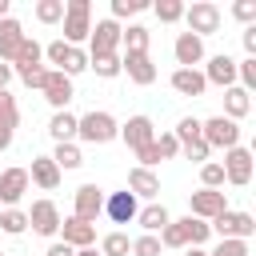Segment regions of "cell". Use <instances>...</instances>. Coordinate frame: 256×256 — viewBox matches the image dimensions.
<instances>
[{"label": "cell", "mask_w": 256, "mask_h": 256, "mask_svg": "<svg viewBox=\"0 0 256 256\" xmlns=\"http://www.w3.org/2000/svg\"><path fill=\"white\" fill-rule=\"evenodd\" d=\"M116 136H120V124H116L108 112L92 108V112L76 116V140H84V144H108V140H116Z\"/></svg>", "instance_id": "cell-1"}, {"label": "cell", "mask_w": 256, "mask_h": 256, "mask_svg": "<svg viewBox=\"0 0 256 256\" xmlns=\"http://www.w3.org/2000/svg\"><path fill=\"white\" fill-rule=\"evenodd\" d=\"M92 32V4L88 0H68L64 4V44L80 48Z\"/></svg>", "instance_id": "cell-2"}, {"label": "cell", "mask_w": 256, "mask_h": 256, "mask_svg": "<svg viewBox=\"0 0 256 256\" xmlns=\"http://www.w3.org/2000/svg\"><path fill=\"white\" fill-rule=\"evenodd\" d=\"M208 228L220 236V240H252L256 236V216L252 212H220L216 220H208Z\"/></svg>", "instance_id": "cell-3"}, {"label": "cell", "mask_w": 256, "mask_h": 256, "mask_svg": "<svg viewBox=\"0 0 256 256\" xmlns=\"http://www.w3.org/2000/svg\"><path fill=\"white\" fill-rule=\"evenodd\" d=\"M200 140L208 144V148H236L240 144V124L236 120H228V116H208V120H200Z\"/></svg>", "instance_id": "cell-4"}, {"label": "cell", "mask_w": 256, "mask_h": 256, "mask_svg": "<svg viewBox=\"0 0 256 256\" xmlns=\"http://www.w3.org/2000/svg\"><path fill=\"white\" fill-rule=\"evenodd\" d=\"M220 20H224V16H220V8H216L212 0H196V4L184 8V24H188V32L200 36V40L212 36V32H220Z\"/></svg>", "instance_id": "cell-5"}, {"label": "cell", "mask_w": 256, "mask_h": 256, "mask_svg": "<svg viewBox=\"0 0 256 256\" xmlns=\"http://www.w3.org/2000/svg\"><path fill=\"white\" fill-rule=\"evenodd\" d=\"M72 216L84 224H96V216H104V188L96 184H80L72 192Z\"/></svg>", "instance_id": "cell-6"}, {"label": "cell", "mask_w": 256, "mask_h": 256, "mask_svg": "<svg viewBox=\"0 0 256 256\" xmlns=\"http://www.w3.org/2000/svg\"><path fill=\"white\" fill-rule=\"evenodd\" d=\"M220 212H228L224 188H200V192L188 196V216H196V220H216Z\"/></svg>", "instance_id": "cell-7"}, {"label": "cell", "mask_w": 256, "mask_h": 256, "mask_svg": "<svg viewBox=\"0 0 256 256\" xmlns=\"http://www.w3.org/2000/svg\"><path fill=\"white\" fill-rule=\"evenodd\" d=\"M120 52V24L108 16V20H96L92 32H88V56H112Z\"/></svg>", "instance_id": "cell-8"}, {"label": "cell", "mask_w": 256, "mask_h": 256, "mask_svg": "<svg viewBox=\"0 0 256 256\" xmlns=\"http://www.w3.org/2000/svg\"><path fill=\"white\" fill-rule=\"evenodd\" d=\"M220 168H224V184L244 188V184L252 180V152L236 144V148H228V152H224V164H220Z\"/></svg>", "instance_id": "cell-9"}, {"label": "cell", "mask_w": 256, "mask_h": 256, "mask_svg": "<svg viewBox=\"0 0 256 256\" xmlns=\"http://www.w3.org/2000/svg\"><path fill=\"white\" fill-rule=\"evenodd\" d=\"M60 208L52 204V200H36L32 208H28V228L36 232V236H56L60 232Z\"/></svg>", "instance_id": "cell-10"}, {"label": "cell", "mask_w": 256, "mask_h": 256, "mask_svg": "<svg viewBox=\"0 0 256 256\" xmlns=\"http://www.w3.org/2000/svg\"><path fill=\"white\" fill-rule=\"evenodd\" d=\"M136 212H140V200L124 188V192H108L104 196V216L112 220V224H132L136 220Z\"/></svg>", "instance_id": "cell-11"}, {"label": "cell", "mask_w": 256, "mask_h": 256, "mask_svg": "<svg viewBox=\"0 0 256 256\" xmlns=\"http://www.w3.org/2000/svg\"><path fill=\"white\" fill-rule=\"evenodd\" d=\"M28 168H4L0 172V204L4 208H16L20 200H24V192H28Z\"/></svg>", "instance_id": "cell-12"}, {"label": "cell", "mask_w": 256, "mask_h": 256, "mask_svg": "<svg viewBox=\"0 0 256 256\" xmlns=\"http://www.w3.org/2000/svg\"><path fill=\"white\" fill-rule=\"evenodd\" d=\"M120 72H124L132 84H140V88H148V84L156 80V64H152V56H148V52L120 56Z\"/></svg>", "instance_id": "cell-13"}, {"label": "cell", "mask_w": 256, "mask_h": 256, "mask_svg": "<svg viewBox=\"0 0 256 256\" xmlns=\"http://www.w3.org/2000/svg\"><path fill=\"white\" fill-rule=\"evenodd\" d=\"M40 92H44V100H48L56 112H64V108H68V100L76 96L72 80H68L64 72H56V68H48V80H44V88H40Z\"/></svg>", "instance_id": "cell-14"}, {"label": "cell", "mask_w": 256, "mask_h": 256, "mask_svg": "<svg viewBox=\"0 0 256 256\" xmlns=\"http://www.w3.org/2000/svg\"><path fill=\"white\" fill-rule=\"evenodd\" d=\"M68 248H92L96 244V224H84V220H76V216H68V220H60V232H56Z\"/></svg>", "instance_id": "cell-15"}, {"label": "cell", "mask_w": 256, "mask_h": 256, "mask_svg": "<svg viewBox=\"0 0 256 256\" xmlns=\"http://www.w3.org/2000/svg\"><path fill=\"white\" fill-rule=\"evenodd\" d=\"M16 124H20V104H16V96L4 88V92H0V152H4V148H12Z\"/></svg>", "instance_id": "cell-16"}, {"label": "cell", "mask_w": 256, "mask_h": 256, "mask_svg": "<svg viewBox=\"0 0 256 256\" xmlns=\"http://www.w3.org/2000/svg\"><path fill=\"white\" fill-rule=\"evenodd\" d=\"M200 76H204V84H220V88H232V84H236V60H232L228 52H216Z\"/></svg>", "instance_id": "cell-17"}, {"label": "cell", "mask_w": 256, "mask_h": 256, "mask_svg": "<svg viewBox=\"0 0 256 256\" xmlns=\"http://www.w3.org/2000/svg\"><path fill=\"white\" fill-rule=\"evenodd\" d=\"M120 140L136 152V148H144V144L156 140V128H152L148 116H128V124H120Z\"/></svg>", "instance_id": "cell-18"}, {"label": "cell", "mask_w": 256, "mask_h": 256, "mask_svg": "<svg viewBox=\"0 0 256 256\" xmlns=\"http://www.w3.org/2000/svg\"><path fill=\"white\" fill-rule=\"evenodd\" d=\"M20 44H24V24L12 20V16H4L0 20V64H12L16 52H20Z\"/></svg>", "instance_id": "cell-19"}, {"label": "cell", "mask_w": 256, "mask_h": 256, "mask_svg": "<svg viewBox=\"0 0 256 256\" xmlns=\"http://www.w3.org/2000/svg\"><path fill=\"white\" fill-rule=\"evenodd\" d=\"M172 56H176V64H180V68H196V64L204 60V40H200V36H192V32H180V36H176V44H172Z\"/></svg>", "instance_id": "cell-20"}, {"label": "cell", "mask_w": 256, "mask_h": 256, "mask_svg": "<svg viewBox=\"0 0 256 256\" xmlns=\"http://www.w3.org/2000/svg\"><path fill=\"white\" fill-rule=\"evenodd\" d=\"M168 84H172V92H176V96H204V92H208V84H204L200 68H176Z\"/></svg>", "instance_id": "cell-21"}, {"label": "cell", "mask_w": 256, "mask_h": 256, "mask_svg": "<svg viewBox=\"0 0 256 256\" xmlns=\"http://www.w3.org/2000/svg\"><path fill=\"white\" fill-rule=\"evenodd\" d=\"M60 168L52 164V156H36L32 160V168H28V180L36 184V188H44V192H52V188H60Z\"/></svg>", "instance_id": "cell-22"}, {"label": "cell", "mask_w": 256, "mask_h": 256, "mask_svg": "<svg viewBox=\"0 0 256 256\" xmlns=\"http://www.w3.org/2000/svg\"><path fill=\"white\" fill-rule=\"evenodd\" d=\"M128 192H132L136 200H152V196L160 192V176H156L152 168H140V164H136V168L128 172Z\"/></svg>", "instance_id": "cell-23"}, {"label": "cell", "mask_w": 256, "mask_h": 256, "mask_svg": "<svg viewBox=\"0 0 256 256\" xmlns=\"http://www.w3.org/2000/svg\"><path fill=\"white\" fill-rule=\"evenodd\" d=\"M248 112H252V92H244L240 84L224 88V112H220V116H228V120H236V124H240Z\"/></svg>", "instance_id": "cell-24"}, {"label": "cell", "mask_w": 256, "mask_h": 256, "mask_svg": "<svg viewBox=\"0 0 256 256\" xmlns=\"http://www.w3.org/2000/svg\"><path fill=\"white\" fill-rule=\"evenodd\" d=\"M168 220H172V216H168V208H164V204H144V208L136 212V224H140L148 236H160Z\"/></svg>", "instance_id": "cell-25"}, {"label": "cell", "mask_w": 256, "mask_h": 256, "mask_svg": "<svg viewBox=\"0 0 256 256\" xmlns=\"http://www.w3.org/2000/svg\"><path fill=\"white\" fill-rule=\"evenodd\" d=\"M48 136L56 140V144H76V116L64 108V112H56L52 120H48Z\"/></svg>", "instance_id": "cell-26"}, {"label": "cell", "mask_w": 256, "mask_h": 256, "mask_svg": "<svg viewBox=\"0 0 256 256\" xmlns=\"http://www.w3.org/2000/svg\"><path fill=\"white\" fill-rule=\"evenodd\" d=\"M148 28L144 24H128V28H120V48H124V56H132V52H148Z\"/></svg>", "instance_id": "cell-27"}, {"label": "cell", "mask_w": 256, "mask_h": 256, "mask_svg": "<svg viewBox=\"0 0 256 256\" xmlns=\"http://www.w3.org/2000/svg\"><path fill=\"white\" fill-rule=\"evenodd\" d=\"M180 224V232H184V244L188 248H204V240L212 236V228H208V220H196V216H184V220H176Z\"/></svg>", "instance_id": "cell-28"}, {"label": "cell", "mask_w": 256, "mask_h": 256, "mask_svg": "<svg viewBox=\"0 0 256 256\" xmlns=\"http://www.w3.org/2000/svg\"><path fill=\"white\" fill-rule=\"evenodd\" d=\"M52 164H56L60 172H72V168H80V164H84V152H80V144H56V152H52Z\"/></svg>", "instance_id": "cell-29"}, {"label": "cell", "mask_w": 256, "mask_h": 256, "mask_svg": "<svg viewBox=\"0 0 256 256\" xmlns=\"http://www.w3.org/2000/svg\"><path fill=\"white\" fill-rule=\"evenodd\" d=\"M0 232L24 236V232H28V212H20V208H0Z\"/></svg>", "instance_id": "cell-30"}, {"label": "cell", "mask_w": 256, "mask_h": 256, "mask_svg": "<svg viewBox=\"0 0 256 256\" xmlns=\"http://www.w3.org/2000/svg\"><path fill=\"white\" fill-rule=\"evenodd\" d=\"M32 64H44V48H40L32 36H24V44H20V52H16V60H12V68H32Z\"/></svg>", "instance_id": "cell-31"}, {"label": "cell", "mask_w": 256, "mask_h": 256, "mask_svg": "<svg viewBox=\"0 0 256 256\" xmlns=\"http://www.w3.org/2000/svg\"><path fill=\"white\" fill-rule=\"evenodd\" d=\"M56 72H64L68 80L80 76V72H88V52H84V48H68V52H64V64H60Z\"/></svg>", "instance_id": "cell-32"}, {"label": "cell", "mask_w": 256, "mask_h": 256, "mask_svg": "<svg viewBox=\"0 0 256 256\" xmlns=\"http://www.w3.org/2000/svg\"><path fill=\"white\" fill-rule=\"evenodd\" d=\"M88 68L100 80H112V76H120V52H112V56H88Z\"/></svg>", "instance_id": "cell-33"}, {"label": "cell", "mask_w": 256, "mask_h": 256, "mask_svg": "<svg viewBox=\"0 0 256 256\" xmlns=\"http://www.w3.org/2000/svg\"><path fill=\"white\" fill-rule=\"evenodd\" d=\"M128 252H132V240L124 232H108L100 240V256H128Z\"/></svg>", "instance_id": "cell-34"}, {"label": "cell", "mask_w": 256, "mask_h": 256, "mask_svg": "<svg viewBox=\"0 0 256 256\" xmlns=\"http://www.w3.org/2000/svg\"><path fill=\"white\" fill-rule=\"evenodd\" d=\"M36 20L40 24H60L64 20V0H36Z\"/></svg>", "instance_id": "cell-35"}, {"label": "cell", "mask_w": 256, "mask_h": 256, "mask_svg": "<svg viewBox=\"0 0 256 256\" xmlns=\"http://www.w3.org/2000/svg\"><path fill=\"white\" fill-rule=\"evenodd\" d=\"M152 12H156L164 24H176V20H184V4H180V0H156V4H152Z\"/></svg>", "instance_id": "cell-36"}, {"label": "cell", "mask_w": 256, "mask_h": 256, "mask_svg": "<svg viewBox=\"0 0 256 256\" xmlns=\"http://www.w3.org/2000/svg\"><path fill=\"white\" fill-rule=\"evenodd\" d=\"M200 188H224V168H220V160L200 164Z\"/></svg>", "instance_id": "cell-37"}, {"label": "cell", "mask_w": 256, "mask_h": 256, "mask_svg": "<svg viewBox=\"0 0 256 256\" xmlns=\"http://www.w3.org/2000/svg\"><path fill=\"white\" fill-rule=\"evenodd\" d=\"M148 4L144 0H112V20L120 24V20H128V16H136V12H144Z\"/></svg>", "instance_id": "cell-38"}, {"label": "cell", "mask_w": 256, "mask_h": 256, "mask_svg": "<svg viewBox=\"0 0 256 256\" xmlns=\"http://www.w3.org/2000/svg\"><path fill=\"white\" fill-rule=\"evenodd\" d=\"M12 72H16L28 88H44V80H48V68H44V64H32V68H12Z\"/></svg>", "instance_id": "cell-39"}, {"label": "cell", "mask_w": 256, "mask_h": 256, "mask_svg": "<svg viewBox=\"0 0 256 256\" xmlns=\"http://www.w3.org/2000/svg\"><path fill=\"white\" fill-rule=\"evenodd\" d=\"M172 136H176V144H188V140H200V120H196V116H184V120L176 124V132H172Z\"/></svg>", "instance_id": "cell-40"}, {"label": "cell", "mask_w": 256, "mask_h": 256, "mask_svg": "<svg viewBox=\"0 0 256 256\" xmlns=\"http://www.w3.org/2000/svg\"><path fill=\"white\" fill-rule=\"evenodd\" d=\"M160 252H164V248H160V236H148V232H144V236L132 240V256H160Z\"/></svg>", "instance_id": "cell-41"}, {"label": "cell", "mask_w": 256, "mask_h": 256, "mask_svg": "<svg viewBox=\"0 0 256 256\" xmlns=\"http://www.w3.org/2000/svg\"><path fill=\"white\" fill-rule=\"evenodd\" d=\"M208 256H252V248H248V240H220Z\"/></svg>", "instance_id": "cell-42"}, {"label": "cell", "mask_w": 256, "mask_h": 256, "mask_svg": "<svg viewBox=\"0 0 256 256\" xmlns=\"http://www.w3.org/2000/svg\"><path fill=\"white\" fill-rule=\"evenodd\" d=\"M180 152H184V160H196V164H208V156H212V148L204 140H188V144H180Z\"/></svg>", "instance_id": "cell-43"}, {"label": "cell", "mask_w": 256, "mask_h": 256, "mask_svg": "<svg viewBox=\"0 0 256 256\" xmlns=\"http://www.w3.org/2000/svg\"><path fill=\"white\" fill-rule=\"evenodd\" d=\"M160 248H188V244H184V232H180L176 220L164 224V232H160Z\"/></svg>", "instance_id": "cell-44"}, {"label": "cell", "mask_w": 256, "mask_h": 256, "mask_svg": "<svg viewBox=\"0 0 256 256\" xmlns=\"http://www.w3.org/2000/svg\"><path fill=\"white\" fill-rule=\"evenodd\" d=\"M152 144H156L160 160H172V156H180V144H176V136H172V132H160V136H156Z\"/></svg>", "instance_id": "cell-45"}, {"label": "cell", "mask_w": 256, "mask_h": 256, "mask_svg": "<svg viewBox=\"0 0 256 256\" xmlns=\"http://www.w3.org/2000/svg\"><path fill=\"white\" fill-rule=\"evenodd\" d=\"M232 16H236L240 24H256V0H236V4H232Z\"/></svg>", "instance_id": "cell-46"}, {"label": "cell", "mask_w": 256, "mask_h": 256, "mask_svg": "<svg viewBox=\"0 0 256 256\" xmlns=\"http://www.w3.org/2000/svg\"><path fill=\"white\" fill-rule=\"evenodd\" d=\"M68 48H72V44H64V40H52V44L44 48V56H48V64H56V68H60V64H64V52H68Z\"/></svg>", "instance_id": "cell-47"}, {"label": "cell", "mask_w": 256, "mask_h": 256, "mask_svg": "<svg viewBox=\"0 0 256 256\" xmlns=\"http://www.w3.org/2000/svg\"><path fill=\"white\" fill-rule=\"evenodd\" d=\"M136 160H140V168H152V164H160V152H156V144H144V148H136Z\"/></svg>", "instance_id": "cell-48"}, {"label": "cell", "mask_w": 256, "mask_h": 256, "mask_svg": "<svg viewBox=\"0 0 256 256\" xmlns=\"http://www.w3.org/2000/svg\"><path fill=\"white\" fill-rule=\"evenodd\" d=\"M240 40H244V52H248V56H256V24H248Z\"/></svg>", "instance_id": "cell-49"}, {"label": "cell", "mask_w": 256, "mask_h": 256, "mask_svg": "<svg viewBox=\"0 0 256 256\" xmlns=\"http://www.w3.org/2000/svg\"><path fill=\"white\" fill-rule=\"evenodd\" d=\"M44 256H76V248H68L64 240H56V244H48V252Z\"/></svg>", "instance_id": "cell-50"}, {"label": "cell", "mask_w": 256, "mask_h": 256, "mask_svg": "<svg viewBox=\"0 0 256 256\" xmlns=\"http://www.w3.org/2000/svg\"><path fill=\"white\" fill-rule=\"evenodd\" d=\"M8 80H12V64H0V92L8 88Z\"/></svg>", "instance_id": "cell-51"}, {"label": "cell", "mask_w": 256, "mask_h": 256, "mask_svg": "<svg viewBox=\"0 0 256 256\" xmlns=\"http://www.w3.org/2000/svg\"><path fill=\"white\" fill-rule=\"evenodd\" d=\"M76 256H100V248H76Z\"/></svg>", "instance_id": "cell-52"}, {"label": "cell", "mask_w": 256, "mask_h": 256, "mask_svg": "<svg viewBox=\"0 0 256 256\" xmlns=\"http://www.w3.org/2000/svg\"><path fill=\"white\" fill-rule=\"evenodd\" d=\"M8 8H12V4H8V0H0V20L8 16Z\"/></svg>", "instance_id": "cell-53"}, {"label": "cell", "mask_w": 256, "mask_h": 256, "mask_svg": "<svg viewBox=\"0 0 256 256\" xmlns=\"http://www.w3.org/2000/svg\"><path fill=\"white\" fill-rule=\"evenodd\" d=\"M188 256H208V252L204 248H188Z\"/></svg>", "instance_id": "cell-54"}, {"label": "cell", "mask_w": 256, "mask_h": 256, "mask_svg": "<svg viewBox=\"0 0 256 256\" xmlns=\"http://www.w3.org/2000/svg\"><path fill=\"white\" fill-rule=\"evenodd\" d=\"M0 256H4V252H0Z\"/></svg>", "instance_id": "cell-55"}]
</instances>
